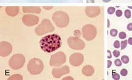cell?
Segmentation results:
<instances>
[{
  "mask_svg": "<svg viewBox=\"0 0 132 80\" xmlns=\"http://www.w3.org/2000/svg\"><path fill=\"white\" fill-rule=\"evenodd\" d=\"M128 74V71L127 69H125V68H123V69H122L121 71H120V75H121L122 76H126Z\"/></svg>",
  "mask_w": 132,
  "mask_h": 80,
  "instance_id": "obj_26",
  "label": "cell"
},
{
  "mask_svg": "<svg viewBox=\"0 0 132 80\" xmlns=\"http://www.w3.org/2000/svg\"><path fill=\"white\" fill-rule=\"evenodd\" d=\"M124 15L126 18H131V11L130 10H125L124 12Z\"/></svg>",
  "mask_w": 132,
  "mask_h": 80,
  "instance_id": "obj_20",
  "label": "cell"
},
{
  "mask_svg": "<svg viewBox=\"0 0 132 80\" xmlns=\"http://www.w3.org/2000/svg\"><path fill=\"white\" fill-rule=\"evenodd\" d=\"M82 35L86 40L91 41L96 37L97 29L95 26L92 24H86L82 28Z\"/></svg>",
  "mask_w": 132,
  "mask_h": 80,
  "instance_id": "obj_6",
  "label": "cell"
},
{
  "mask_svg": "<svg viewBox=\"0 0 132 80\" xmlns=\"http://www.w3.org/2000/svg\"><path fill=\"white\" fill-rule=\"evenodd\" d=\"M113 45H114V47H115V48H116V49L119 48V47H120V42L118 40L115 41V42H114V44H113Z\"/></svg>",
  "mask_w": 132,
  "mask_h": 80,
  "instance_id": "obj_28",
  "label": "cell"
},
{
  "mask_svg": "<svg viewBox=\"0 0 132 80\" xmlns=\"http://www.w3.org/2000/svg\"><path fill=\"white\" fill-rule=\"evenodd\" d=\"M113 53L114 56L116 57V58H118V57H119V56H120V52L119 51V50H114L113 52Z\"/></svg>",
  "mask_w": 132,
  "mask_h": 80,
  "instance_id": "obj_27",
  "label": "cell"
},
{
  "mask_svg": "<svg viewBox=\"0 0 132 80\" xmlns=\"http://www.w3.org/2000/svg\"><path fill=\"white\" fill-rule=\"evenodd\" d=\"M25 57L21 54H15L9 60V66L14 70H18L22 68L25 64Z\"/></svg>",
  "mask_w": 132,
  "mask_h": 80,
  "instance_id": "obj_5",
  "label": "cell"
},
{
  "mask_svg": "<svg viewBox=\"0 0 132 80\" xmlns=\"http://www.w3.org/2000/svg\"><path fill=\"white\" fill-rule=\"evenodd\" d=\"M23 12L24 13H34L40 14L41 9L39 7H23Z\"/></svg>",
  "mask_w": 132,
  "mask_h": 80,
  "instance_id": "obj_16",
  "label": "cell"
},
{
  "mask_svg": "<svg viewBox=\"0 0 132 80\" xmlns=\"http://www.w3.org/2000/svg\"><path fill=\"white\" fill-rule=\"evenodd\" d=\"M102 1L105 3H108V2H110V1H111V0H102Z\"/></svg>",
  "mask_w": 132,
  "mask_h": 80,
  "instance_id": "obj_37",
  "label": "cell"
},
{
  "mask_svg": "<svg viewBox=\"0 0 132 80\" xmlns=\"http://www.w3.org/2000/svg\"><path fill=\"white\" fill-rule=\"evenodd\" d=\"M22 21L27 26H32L38 24L39 18L34 15H24L22 17Z\"/></svg>",
  "mask_w": 132,
  "mask_h": 80,
  "instance_id": "obj_10",
  "label": "cell"
},
{
  "mask_svg": "<svg viewBox=\"0 0 132 80\" xmlns=\"http://www.w3.org/2000/svg\"><path fill=\"white\" fill-rule=\"evenodd\" d=\"M87 3H95V0H87Z\"/></svg>",
  "mask_w": 132,
  "mask_h": 80,
  "instance_id": "obj_34",
  "label": "cell"
},
{
  "mask_svg": "<svg viewBox=\"0 0 132 80\" xmlns=\"http://www.w3.org/2000/svg\"><path fill=\"white\" fill-rule=\"evenodd\" d=\"M116 15L118 17H121V16L122 15V10H116Z\"/></svg>",
  "mask_w": 132,
  "mask_h": 80,
  "instance_id": "obj_29",
  "label": "cell"
},
{
  "mask_svg": "<svg viewBox=\"0 0 132 80\" xmlns=\"http://www.w3.org/2000/svg\"><path fill=\"white\" fill-rule=\"evenodd\" d=\"M84 61V56L82 53H74L70 57V63L72 66L77 67L82 64Z\"/></svg>",
  "mask_w": 132,
  "mask_h": 80,
  "instance_id": "obj_9",
  "label": "cell"
},
{
  "mask_svg": "<svg viewBox=\"0 0 132 80\" xmlns=\"http://www.w3.org/2000/svg\"><path fill=\"white\" fill-rule=\"evenodd\" d=\"M62 38L57 34H51L45 36L40 41L41 49L47 53L55 51L62 46Z\"/></svg>",
  "mask_w": 132,
  "mask_h": 80,
  "instance_id": "obj_1",
  "label": "cell"
},
{
  "mask_svg": "<svg viewBox=\"0 0 132 80\" xmlns=\"http://www.w3.org/2000/svg\"><path fill=\"white\" fill-rule=\"evenodd\" d=\"M128 42L130 45H132V37H130L128 40Z\"/></svg>",
  "mask_w": 132,
  "mask_h": 80,
  "instance_id": "obj_33",
  "label": "cell"
},
{
  "mask_svg": "<svg viewBox=\"0 0 132 80\" xmlns=\"http://www.w3.org/2000/svg\"><path fill=\"white\" fill-rule=\"evenodd\" d=\"M121 60H122V61L123 62V63H124V64L128 63V62H129V61H130L128 56H126V55H124V56H122Z\"/></svg>",
  "mask_w": 132,
  "mask_h": 80,
  "instance_id": "obj_18",
  "label": "cell"
},
{
  "mask_svg": "<svg viewBox=\"0 0 132 80\" xmlns=\"http://www.w3.org/2000/svg\"><path fill=\"white\" fill-rule=\"evenodd\" d=\"M68 44L70 48L74 50H80L83 49L85 44L83 40L77 37H70L68 39Z\"/></svg>",
  "mask_w": 132,
  "mask_h": 80,
  "instance_id": "obj_8",
  "label": "cell"
},
{
  "mask_svg": "<svg viewBox=\"0 0 132 80\" xmlns=\"http://www.w3.org/2000/svg\"><path fill=\"white\" fill-rule=\"evenodd\" d=\"M107 63H108V66H107V67L110 68L112 65L111 61H110V60H108V61H107Z\"/></svg>",
  "mask_w": 132,
  "mask_h": 80,
  "instance_id": "obj_32",
  "label": "cell"
},
{
  "mask_svg": "<svg viewBox=\"0 0 132 80\" xmlns=\"http://www.w3.org/2000/svg\"><path fill=\"white\" fill-rule=\"evenodd\" d=\"M127 43H128V41L127 40H124V41H122L121 42H120V44H121V49H120L121 50H124L125 47H127Z\"/></svg>",
  "mask_w": 132,
  "mask_h": 80,
  "instance_id": "obj_19",
  "label": "cell"
},
{
  "mask_svg": "<svg viewBox=\"0 0 132 80\" xmlns=\"http://www.w3.org/2000/svg\"><path fill=\"white\" fill-rule=\"evenodd\" d=\"M126 37H127L126 33H125V32H120L119 34V37L120 39H122V40H123V39H125V38H126Z\"/></svg>",
  "mask_w": 132,
  "mask_h": 80,
  "instance_id": "obj_25",
  "label": "cell"
},
{
  "mask_svg": "<svg viewBox=\"0 0 132 80\" xmlns=\"http://www.w3.org/2000/svg\"><path fill=\"white\" fill-rule=\"evenodd\" d=\"M69 73H70V68L67 66L63 67L62 68H54L52 72V75L55 78H60L62 76Z\"/></svg>",
  "mask_w": 132,
  "mask_h": 80,
  "instance_id": "obj_12",
  "label": "cell"
},
{
  "mask_svg": "<svg viewBox=\"0 0 132 80\" xmlns=\"http://www.w3.org/2000/svg\"><path fill=\"white\" fill-rule=\"evenodd\" d=\"M82 73L86 76H91L93 75L95 72L94 68L90 65H87V66H84L82 68Z\"/></svg>",
  "mask_w": 132,
  "mask_h": 80,
  "instance_id": "obj_15",
  "label": "cell"
},
{
  "mask_svg": "<svg viewBox=\"0 0 132 80\" xmlns=\"http://www.w3.org/2000/svg\"><path fill=\"white\" fill-rule=\"evenodd\" d=\"M127 29L129 31H132V23H129L127 25Z\"/></svg>",
  "mask_w": 132,
  "mask_h": 80,
  "instance_id": "obj_31",
  "label": "cell"
},
{
  "mask_svg": "<svg viewBox=\"0 0 132 80\" xmlns=\"http://www.w3.org/2000/svg\"><path fill=\"white\" fill-rule=\"evenodd\" d=\"M128 8H130V9H132V7H130V6H128Z\"/></svg>",
  "mask_w": 132,
  "mask_h": 80,
  "instance_id": "obj_39",
  "label": "cell"
},
{
  "mask_svg": "<svg viewBox=\"0 0 132 80\" xmlns=\"http://www.w3.org/2000/svg\"><path fill=\"white\" fill-rule=\"evenodd\" d=\"M112 77H113V79H115V80L120 79V75L117 73L113 72V74H112Z\"/></svg>",
  "mask_w": 132,
  "mask_h": 80,
  "instance_id": "obj_21",
  "label": "cell"
},
{
  "mask_svg": "<svg viewBox=\"0 0 132 80\" xmlns=\"http://www.w3.org/2000/svg\"><path fill=\"white\" fill-rule=\"evenodd\" d=\"M44 68L43 63L39 58H34L29 61L27 65L29 72L33 75H39L43 71Z\"/></svg>",
  "mask_w": 132,
  "mask_h": 80,
  "instance_id": "obj_2",
  "label": "cell"
},
{
  "mask_svg": "<svg viewBox=\"0 0 132 80\" xmlns=\"http://www.w3.org/2000/svg\"><path fill=\"white\" fill-rule=\"evenodd\" d=\"M66 62V55L63 52H59L52 55L51 57L49 64L52 67L62 66Z\"/></svg>",
  "mask_w": 132,
  "mask_h": 80,
  "instance_id": "obj_7",
  "label": "cell"
},
{
  "mask_svg": "<svg viewBox=\"0 0 132 80\" xmlns=\"http://www.w3.org/2000/svg\"><path fill=\"white\" fill-rule=\"evenodd\" d=\"M6 12L10 17H15L19 13L18 7H6Z\"/></svg>",
  "mask_w": 132,
  "mask_h": 80,
  "instance_id": "obj_14",
  "label": "cell"
},
{
  "mask_svg": "<svg viewBox=\"0 0 132 80\" xmlns=\"http://www.w3.org/2000/svg\"><path fill=\"white\" fill-rule=\"evenodd\" d=\"M107 12H108V14L110 15L113 14L115 12V8L113 7H110L107 10Z\"/></svg>",
  "mask_w": 132,
  "mask_h": 80,
  "instance_id": "obj_23",
  "label": "cell"
},
{
  "mask_svg": "<svg viewBox=\"0 0 132 80\" xmlns=\"http://www.w3.org/2000/svg\"><path fill=\"white\" fill-rule=\"evenodd\" d=\"M110 35H111L112 37H116V36L118 35V30L116 29H111L110 30Z\"/></svg>",
  "mask_w": 132,
  "mask_h": 80,
  "instance_id": "obj_22",
  "label": "cell"
},
{
  "mask_svg": "<svg viewBox=\"0 0 132 80\" xmlns=\"http://www.w3.org/2000/svg\"><path fill=\"white\" fill-rule=\"evenodd\" d=\"M52 19L57 27L63 28L68 25L70 18L67 13L62 11L55 12L52 15Z\"/></svg>",
  "mask_w": 132,
  "mask_h": 80,
  "instance_id": "obj_3",
  "label": "cell"
},
{
  "mask_svg": "<svg viewBox=\"0 0 132 80\" xmlns=\"http://www.w3.org/2000/svg\"><path fill=\"white\" fill-rule=\"evenodd\" d=\"M85 13L88 17L95 18L100 15V9L99 7H87L85 9Z\"/></svg>",
  "mask_w": 132,
  "mask_h": 80,
  "instance_id": "obj_13",
  "label": "cell"
},
{
  "mask_svg": "<svg viewBox=\"0 0 132 80\" xmlns=\"http://www.w3.org/2000/svg\"><path fill=\"white\" fill-rule=\"evenodd\" d=\"M12 47L9 42L3 41L0 43V55L3 57L7 56L11 54Z\"/></svg>",
  "mask_w": 132,
  "mask_h": 80,
  "instance_id": "obj_11",
  "label": "cell"
},
{
  "mask_svg": "<svg viewBox=\"0 0 132 80\" xmlns=\"http://www.w3.org/2000/svg\"><path fill=\"white\" fill-rule=\"evenodd\" d=\"M115 66L117 67H120L122 66V63L121 61H120L119 59H116L115 60Z\"/></svg>",
  "mask_w": 132,
  "mask_h": 80,
  "instance_id": "obj_24",
  "label": "cell"
},
{
  "mask_svg": "<svg viewBox=\"0 0 132 80\" xmlns=\"http://www.w3.org/2000/svg\"><path fill=\"white\" fill-rule=\"evenodd\" d=\"M11 79H23V77L20 75H15L9 78V80Z\"/></svg>",
  "mask_w": 132,
  "mask_h": 80,
  "instance_id": "obj_17",
  "label": "cell"
},
{
  "mask_svg": "<svg viewBox=\"0 0 132 80\" xmlns=\"http://www.w3.org/2000/svg\"><path fill=\"white\" fill-rule=\"evenodd\" d=\"M107 53H108V56H107V58H108V59H110V58H111V57H112L111 52H110L109 50H107Z\"/></svg>",
  "mask_w": 132,
  "mask_h": 80,
  "instance_id": "obj_30",
  "label": "cell"
},
{
  "mask_svg": "<svg viewBox=\"0 0 132 80\" xmlns=\"http://www.w3.org/2000/svg\"><path fill=\"white\" fill-rule=\"evenodd\" d=\"M73 79V78L72 77H70V76H68V77H67V78H64L63 79Z\"/></svg>",
  "mask_w": 132,
  "mask_h": 80,
  "instance_id": "obj_36",
  "label": "cell"
},
{
  "mask_svg": "<svg viewBox=\"0 0 132 80\" xmlns=\"http://www.w3.org/2000/svg\"><path fill=\"white\" fill-rule=\"evenodd\" d=\"M107 22H108V26H107V27H110V21H109V19L107 20Z\"/></svg>",
  "mask_w": 132,
  "mask_h": 80,
  "instance_id": "obj_38",
  "label": "cell"
},
{
  "mask_svg": "<svg viewBox=\"0 0 132 80\" xmlns=\"http://www.w3.org/2000/svg\"><path fill=\"white\" fill-rule=\"evenodd\" d=\"M43 8L44 9H46V10H50V9H52V8H53V7H43Z\"/></svg>",
  "mask_w": 132,
  "mask_h": 80,
  "instance_id": "obj_35",
  "label": "cell"
},
{
  "mask_svg": "<svg viewBox=\"0 0 132 80\" xmlns=\"http://www.w3.org/2000/svg\"><path fill=\"white\" fill-rule=\"evenodd\" d=\"M35 33L37 35H42L44 34L54 32V27L51 21L48 19H44L41 23L35 28Z\"/></svg>",
  "mask_w": 132,
  "mask_h": 80,
  "instance_id": "obj_4",
  "label": "cell"
}]
</instances>
